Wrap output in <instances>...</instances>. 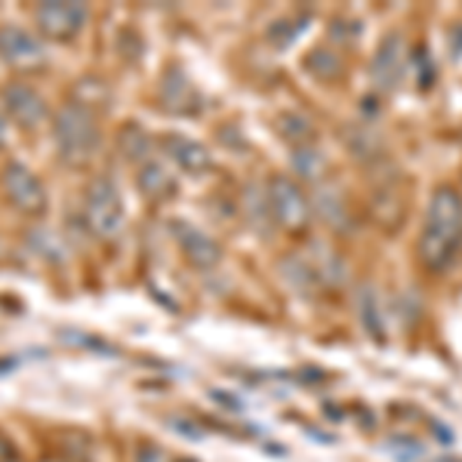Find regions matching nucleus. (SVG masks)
Masks as SVG:
<instances>
[{"mask_svg": "<svg viewBox=\"0 0 462 462\" xmlns=\"http://www.w3.org/2000/svg\"><path fill=\"white\" fill-rule=\"evenodd\" d=\"M462 241V200L457 189L441 185L435 189V195L429 200L426 213V228L420 237V256L431 272H441L457 259Z\"/></svg>", "mask_w": 462, "mask_h": 462, "instance_id": "obj_1", "label": "nucleus"}, {"mask_svg": "<svg viewBox=\"0 0 462 462\" xmlns=\"http://www.w3.org/2000/svg\"><path fill=\"white\" fill-rule=\"evenodd\" d=\"M53 139L62 163H69V167L89 163L99 148V126H96L93 111L80 102L62 106L53 117Z\"/></svg>", "mask_w": 462, "mask_h": 462, "instance_id": "obj_2", "label": "nucleus"}, {"mask_svg": "<svg viewBox=\"0 0 462 462\" xmlns=\"http://www.w3.org/2000/svg\"><path fill=\"white\" fill-rule=\"evenodd\" d=\"M84 219H87V228L93 231L99 241H111V237L121 235L124 200L108 179H93V182H89L87 200H84Z\"/></svg>", "mask_w": 462, "mask_h": 462, "instance_id": "obj_3", "label": "nucleus"}, {"mask_svg": "<svg viewBox=\"0 0 462 462\" xmlns=\"http://www.w3.org/2000/svg\"><path fill=\"white\" fill-rule=\"evenodd\" d=\"M0 185H4V195L10 198L16 210L28 216L47 213V189L25 163H6L4 173H0Z\"/></svg>", "mask_w": 462, "mask_h": 462, "instance_id": "obj_4", "label": "nucleus"}, {"mask_svg": "<svg viewBox=\"0 0 462 462\" xmlns=\"http://www.w3.org/2000/svg\"><path fill=\"white\" fill-rule=\"evenodd\" d=\"M268 210L290 231H302L311 219V207L305 200L302 189L287 176H274L268 182Z\"/></svg>", "mask_w": 462, "mask_h": 462, "instance_id": "obj_5", "label": "nucleus"}, {"mask_svg": "<svg viewBox=\"0 0 462 462\" xmlns=\"http://www.w3.org/2000/svg\"><path fill=\"white\" fill-rule=\"evenodd\" d=\"M87 4H74V0H47L34 10V22L47 37L53 41H71L87 25Z\"/></svg>", "mask_w": 462, "mask_h": 462, "instance_id": "obj_6", "label": "nucleus"}, {"mask_svg": "<svg viewBox=\"0 0 462 462\" xmlns=\"http://www.w3.org/2000/svg\"><path fill=\"white\" fill-rule=\"evenodd\" d=\"M0 59L16 71H37L47 62V53H43V43L34 34L10 25L0 28Z\"/></svg>", "mask_w": 462, "mask_h": 462, "instance_id": "obj_7", "label": "nucleus"}, {"mask_svg": "<svg viewBox=\"0 0 462 462\" xmlns=\"http://www.w3.org/2000/svg\"><path fill=\"white\" fill-rule=\"evenodd\" d=\"M4 108H6V115L25 126V130H37V126L43 124V117H47V102L41 99V93H37L34 87L22 84V80L6 84Z\"/></svg>", "mask_w": 462, "mask_h": 462, "instance_id": "obj_8", "label": "nucleus"}, {"mask_svg": "<svg viewBox=\"0 0 462 462\" xmlns=\"http://www.w3.org/2000/svg\"><path fill=\"white\" fill-rule=\"evenodd\" d=\"M407 69V43L401 34H389L374 59V84L379 89H394L404 80Z\"/></svg>", "mask_w": 462, "mask_h": 462, "instance_id": "obj_9", "label": "nucleus"}, {"mask_svg": "<svg viewBox=\"0 0 462 462\" xmlns=\"http://www.w3.org/2000/svg\"><path fill=\"white\" fill-rule=\"evenodd\" d=\"M173 235H176L179 247H182L185 259H189L191 265H198V268L219 265L222 250L210 235H204V231L195 228V226H185V222H173Z\"/></svg>", "mask_w": 462, "mask_h": 462, "instance_id": "obj_10", "label": "nucleus"}, {"mask_svg": "<svg viewBox=\"0 0 462 462\" xmlns=\"http://www.w3.org/2000/svg\"><path fill=\"white\" fill-rule=\"evenodd\" d=\"M163 148H167V154L173 158L179 167L185 170V173H191V176H198V173H204V170H210V152H207L204 145L195 143V139H185V136H167L163 139Z\"/></svg>", "mask_w": 462, "mask_h": 462, "instance_id": "obj_11", "label": "nucleus"}, {"mask_svg": "<svg viewBox=\"0 0 462 462\" xmlns=\"http://www.w3.org/2000/svg\"><path fill=\"white\" fill-rule=\"evenodd\" d=\"M139 189H143L145 198L163 200L176 191V179L161 161H145L143 167H139Z\"/></svg>", "mask_w": 462, "mask_h": 462, "instance_id": "obj_12", "label": "nucleus"}, {"mask_svg": "<svg viewBox=\"0 0 462 462\" xmlns=\"http://www.w3.org/2000/svg\"><path fill=\"white\" fill-rule=\"evenodd\" d=\"M357 318H361V327L370 333L376 342L385 339V320H383V302H379L376 290L370 284H364L357 290Z\"/></svg>", "mask_w": 462, "mask_h": 462, "instance_id": "obj_13", "label": "nucleus"}, {"mask_svg": "<svg viewBox=\"0 0 462 462\" xmlns=\"http://www.w3.org/2000/svg\"><path fill=\"white\" fill-rule=\"evenodd\" d=\"M293 163H296V173L305 176V179H320L327 170V161L318 148H296Z\"/></svg>", "mask_w": 462, "mask_h": 462, "instance_id": "obj_14", "label": "nucleus"}, {"mask_svg": "<svg viewBox=\"0 0 462 462\" xmlns=\"http://www.w3.org/2000/svg\"><path fill=\"white\" fill-rule=\"evenodd\" d=\"M385 450H389L398 462H422V457H426V447L420 441H413V438H404V435L389 438V441H385Z\"/></svg>", "mask_w": 462, "mask_h": 462, "instance_id": "obj_15", "label": "nucleus"}, {"mask_svg": "<svg viewBox=\"0 0 462 462\" xmlns=\"http://www.w3.org/2000/svg\"><path fill=\"white\" fill-rule=\"evenodd\" d=\"M124 152H126V158H133V161H152L148 154H152V145H148V136L143 130H136V126H126L124 130Z\"/></svg>", "mask_w": 462, "mask_h": 462, "instance_id": "obj_16", "label": "nucleus"}, {"mask_svg": "<svg viewBox=\"0 0 462 462\" xmlns=\"http://www.w3.org/2000/svg\"><path fill=\"white\" fill-rule=\"evenodd\" d=\"M176 99H191V87L185 78H179V74H170L167 80H163V106L176 111Z\"/></svg>", "mask_w": 462, "mask_h": 462, "instance_id": "obj_17", "label": "nucleus"}, {"mask_svg": "<svg viewBox=\"0 0 462 462\" xmlns=\"http://www.w3.org/2000/svg\"><path fill=\"white\" fill-rule=\"evenodd\" d=\"M136 462H173V459H170L167 453L161 450V447L148 444V447H143V450L136 453Z\"/></svg>", "mask_w": 462, "mask_h": 462, "instance_id": "obj_18", "label": "nucleus"}, {"mask_svg": "<svg viewBox=\"0 0 462 462\" xmlns=\"http://www.w3.org/2000/svg\"><path fill=\"white\" fill-rule=\"evenodd\" d=\"M10 453H13V447H10V441H6V438H4V435H0V462L13 459V457H10Z\"/></svg>", "mask_w": 462, "mask_h": 462, "instance_id": "obj_19", "label": "nucleus"}, {"mask_svg": "<svg viewBox=\"0 0 462 462\" xmlns=\"http://www.w3.org/2000/svg\"><path fill=\"white\" fill-rule=\"evenodd\" d=\"M4 139H6V121H4V115H0V145H4Z\"/></svg>", "mask_w": 462, "mask_h": 462, "instance_id": "obj_20", "label": "nucleus"}, {"mask_svg": "<svg viewBox=\"0 0 462 462\" xmlns=\"http://www.w3.org/2000/svg\"><path fill=\"white\" fill-rule=\"evenodd\" d=\"M438 462H462V459H438Z\"/></svg>", "mask_w": 462, "mask_h": 462, "instance_id": "obj_21", "label": "nucleus"}, {"mask_svg": "<svg viewBox=\"0 0 462 462\" xmlns=\"http://www.w3.org/2000/svg\"><path fill=\"white\" fill-rule=\"evenodd\" d=\"M41 462H62V459H41Z\"/></svg>", "mask_w": 462, "mask_h": 462, "instance_id": "obj_22", "label": "nucleus"}, {"mask_svg": "<svg viewBox=\"0 0 462 462\" xmlns=\"http://www.w3.org/2000/svg\"><path fill=\"white\" fill-rule=\"evenodd\" d=\"M6 462H19V459H6Z\"/></svg>", "mask_w": 462, "mask_h": 462, "instance_id": "obj_23", "label": "nucleus"}]
</instances>
